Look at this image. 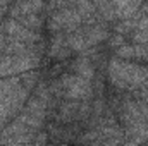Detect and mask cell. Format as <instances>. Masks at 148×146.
I'll use <instances>...</instances> for the list:
<instances>
[{"label": "cell", "instance_id": "6da1fadb", "mask_svg": "<svg viewBox=\"0 0 148 146\" xmlns=\"http://www.w3.org/2000/svg\"><path fill=\"white\" fill-rule=\"evenodd\" d=\"M109 81L114 88L122 91H140L148 83V67L112 57L107 69Z\"/></svg>", "mask_w": 148, "mask_h": 146}, {"label": "cell", "instance_id": "7a4b0ae2", "mask_svg": "<svg viewBox=\"0 0 148 146\" xmlns=\"http://www.w3.org/2000/svg\"><path fill=\"white\" fill-rule=\"evenodd\" d=\"M47 29L55 33H71L83 26V19L74 7V2H50L45 7Z\"/></svg>", "mask_w": 148, "mask_h": 146}, {"label": "cell", "instance_id": "3957f363", "mask_svg": "<svg viewBox=\"0 0 148 146\" xmlns=\"http://www.w3.org/2000/svg\"><path fill=\"white\" fill-rule=\"evenodd\" d=\"M50 86V91L53 96L60 102L69 100V102H86L95 96V88L93 83L88 79H83L74 74H62L59 79H55Z\"/></svg>", "mask_w": 148, "mask_h": 146}, {"label": "cell", "instance_id": "277c9868", "mask_svg": "<svg viewBox=\"0 0 148 146\" xmlns=\"http://www.w3.org/2000/svg\"><path fill=\"white\" fill-rule=\"evenodd\" d=\"M114 110L122 129H129L143 124L148 126V105L140 96H129V95L121 96Z\"/></svg>", "mask_w": 148, "mask_h": 146}, {"label": "cell", "instance_id": "5b68a950", "mask_svg": "<svg viewBox=\"0 0 148 146\" xmlns=\"http://www.w3.org/2000/svg\"><path fill=\"white\" fill-rule=\"evenodd\" d=\"M77 141L83 146H122L124 145V129L117 124L90 129L84 134H79Z\"/></svg>", "mask_w": 148, "mask_h": 146}, {"label": "cell", "instance_id": "8992f818", "mask_svg": "<svg viewBox=\"0 0 148 146\" xmlns=\"http://www.w3.org/2000/svg\"><path fill=\"white\" fill-rule=\"evenodd\" d=\"M40 55H5L0 53V79L26 74L40 65Z\"/></svg>", "mask_w": 148, "mask_h": 146}, {"label": "cell", "instance_id": "52a82bcc", "mask_svg": "<svg viewBox=\"0 0 148 146\" xmlns=\"http://www.w3.org/2000/svg\"><path fill=\"white\" fill-rule=\"evenodd\" d=\"M40 132L14 119L9 126H5L0 131V145H3V146H24V145H28V143H31Z\"/></svg>", "mask_w": 148, "mask_h": 146}, {"label": "cell", "instance_id": "ba28073f", "mask_svg": "<svg viewBox=\"0 0 148 146\" xmlns=\"http://www.w3.org/2000/svg\"><path fill=\"white\" fill-rule=\"evenodd\" d=\"M0 29L5 36L12 41H21V43H26V45H38L41 43V35L35 33V31H29L28 28H24L23 24H19L16 19H3L2 24H0Z\"/></svg>", "mask_w": 148, "mask_h": 146}, {"label": "cell", "instance_id": "9c48e42d", "mask_svg": "<svg viewBox=\"0 0 148 146\" xmlns=\"http://www.w3.org/2000/svg\"><path fill=\"white\" fill-rule=\"evenodd\" d=\"M69 69H71V74L79 76L83 79H88V81H93V77L97 74V67L93 64V59L86 52L74 59L73 62L69 64Z\"/></svg>", "mask_w": 148, "mask_h": 146}, {"label": "cell", "instance_id": "30bf717a", "mask_svg": "<svg viewBox=\"0 0 148 146\" xmlns=\"http://www.w3.org/2000/svg\"><path fill=\"white\" fill-rule=\"evenodd\" d=\"M71 48L67 46L66 41V33H55L52 35L50 45H48V55L55 60H66L71 57Z\"/></svg>", "mask_w": 148, "mask_h": 146}, {"label": "cell", "instance_id": "8fae6325", "mask_svg": "<svg viewBox=\"0 0 148 146\" xmlns=\"http://www.w3.org/2000/svg\"><path fill=\"white\" fill-rule=\"evenodd\" d=\"M45 7H47V3H43V2H14L9 7V17L19 19V17L33 14V12H45Z\"/></svg>", "mask_w": 148, "mask_h": 146}, {"label": "cell", "instance_id": "7c38bea8", "mask_svg": "<svg viewBox=\"0 0 148 146\" xmlns=\"http://www.w3.org/2000/svg\"><path fill=\"white\" fill-rule=\"evenodd\" d=\"M114 57H117V59H122V60H126V59H141V60H145L148 59V46L147 45H129V43H126V45H122L121 48H117L115 52H114Z\"/></svg>", "mask_w": 148, "mask_h": 146}, {"label": "cell", "instance_id": "4fadbf2b", "mask_svg": "<svg viewBox=\"0 0 148 146\" xmlns=\"http://www.w3.org/2000/svg\"><path fill=\"white\" fill-rule=\"evenodd\" d=\"M19 79H21L23 86H24L29 93L33 91V88H36L38 83H40V76H38L36 71H29V72H26V74H21Z\"/></svg>", "mask_w": 148, "mask_h": 146}, {"label": "cell", "instance_id": "5bb4252c", "mask_svg": "<svg viewBox=\"0 0 148 146\" xmlns=\"http://www.w3.org/2000/svg\"><path fill=\"white\" fill-rule=\"evenodd\" d=\"M109 45H110L112 48H121L122 45H126V36H121V35H112V36H109Z\"/></svg>", "mask_w": 148, "mask_h": 146}, {"label": "cell", "instance_id": "9a60e30c", "mask_svg": "<svg viewBox=\"0 0 148 146\" xmlns=\"http://www.w3.org/2000/svg\"><path fill=\"white\" fill-rule=\"evenodd\" d=\"M50 146H69V145H66V143H55V145H50Z\"/></svg>", "mask_w": 148, "mask_h": 146}, {"label": "cell", "instance_id": "2e32d148", "mask_svg": "<svg viewBox=\"0 0 148 146\" xmlns=\"http://www.w3.org/2000/svg\"><path fill=\"white\" fill-rule=\"evenodd\" d=\"M141 146H148V141H147V143H145V145H141Z\"/></svg>", "mask_w": 148, "mask_h": 146}, {"label": "cell", "instance_id": "e0dca14e", "mask_svg": "<svg viewBox=\"0 0 148 146\" xmlns=\"http://www.w3.org/2000/svg\"><path fill=\"white\" fill-rule=\"evenodd\" d=\"M145 88H147V89H148V83H147V84H145Z\"/></svg>", "mask_w": 148, "mask_h": 146}]
</instances>
